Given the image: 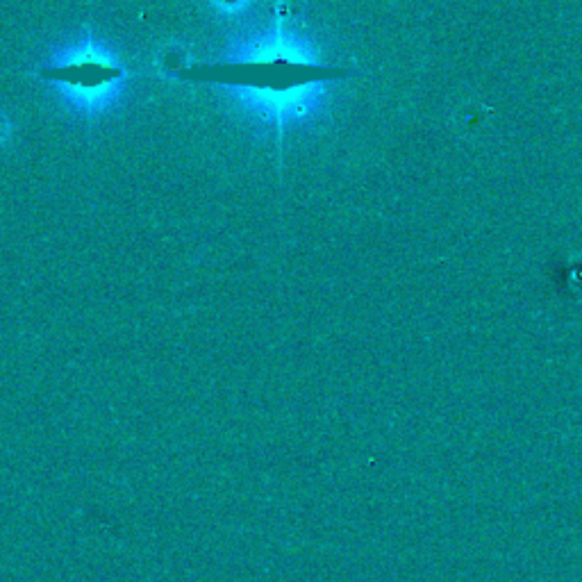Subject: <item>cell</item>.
<instances>
[{"label":"cell","mask_w":582,"mask_h":582,"mask_svg":"<svg viewBox=\"0 0 582 582\" xmlns=\"http://www.w3.org/2000/svg\"><path fill=\"white\" fill-rule=\"evenodd\" d=\"M351 71L328 69V66L298 64L289 60H269V62H248V64H212L198 66V69L180 71V78L194 82H216V85H244L257 89L287 91L291 87L307 85L314 80H330L348 76Z\"/></svg>","instance_id":"6da1fadb"}]
</instances>
